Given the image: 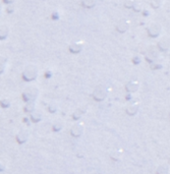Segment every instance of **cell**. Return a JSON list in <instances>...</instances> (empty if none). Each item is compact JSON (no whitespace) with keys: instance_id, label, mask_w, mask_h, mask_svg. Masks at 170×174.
Segmentation results:
<instances>
[{"instance_id":"obj_3","label":"cell","mask_w":170,"mask_h":174,"mask_svg":"<svg viewBox=\"0 0 170 174\" xmlns=\"http://www.w3.org/2000/svg\"><path fill=\"white\" fill-rule=\"evenodd\" d=\"M159 33H160V27L158 25H152L150 28H149V34L153 37H156Z\"/></svg>"},{"instance_id":"obj_2","label":"cell","mask_w":170,"mask_h":174,"mask_svg":"<svg viewBox=\"0 0 170 174\" xmlns=\"http://www.w3.org/2000/svg\"><path fill=\"white\" fill-rule=\"evenodd\" d=\"M71 135L72 136H76V138H79V136H81V134H83L84 132V127L81 124H76L72 126V128H71Z\"/></svg>"},{"instance_id":"obj_5","label":"cell","mask_w":170,"mask_h":174,"mask_svg":"<svg viewBox=\"0 0 170 174\" xmlns=\"http://www.w3.org/2000/svg\"><path fill=\"white\" fill-rule=\"evenodd\" d=\"M117 30L119 31L120 33L125 32V30H127V22L125 20H120L117 25Z\"/></svg>"},{"instance_id":"obj_7","label":"cell","mask_w":170,"mask_h":174,"mask_svg":"<svg viewBox=\"0 0 170 174\" xmlns=\"http://www.w3.org/2000/svg\"><path fill=\"white\" fill-rule=\"evenodd\" d=\"M81 114H83V111H81L80 109H77V110L74 112L73 113V115H72V117H73V119H80L81 118Z\"/></svg>"},{"instance_id":"obj_4","label":"cell","mask_w":170,"mask_h":174,"mask_svg":"<svg viewBox=\"0 0 170 174\" xmlns=\"http://www.w3.org/2000/svg\"><path fill=\"white\" fill-rule=\"evenodd\" d=\"M96 4V0H83L81 1V5L85 8H92Z\"/></svg>"},{"instance_id":"obj_1","label":"cell","mask_w":170,"mask_h":174,"mask_svg":"<svg viewBox=\"0 0 170 174\" xmlns=\"http://www.w3.org/2000/svg\"><path fill=\"white\" fill-rule=\"evenodd\" d=\"M105 97H106V92H105L104 89L101 88V87L97 88L96 90L94 91V93H93V98H94L96 101H98V102L104 100Z\"/></svg>"},{"instance_id":"obj_6","label":"cell","mask_w":170,"mask_h":174,"mask_svg":"<svg viewBox=\"0 0 170 174\" xmlns=\"http://www.w3.org/2000/svg\"><path fill=\"white\" fill-rule=\"evenodd\" d=\"M69 51L71 53H79L81 51V45L80 44H73L69 47Z\"/></svg>"}]
</instances>
